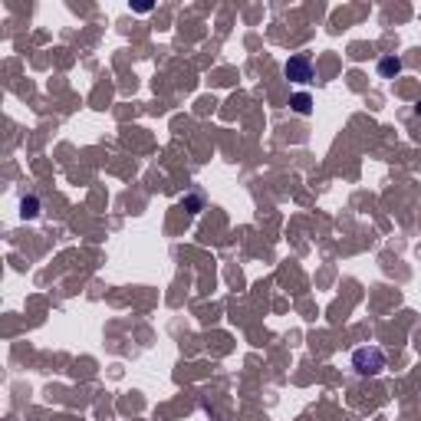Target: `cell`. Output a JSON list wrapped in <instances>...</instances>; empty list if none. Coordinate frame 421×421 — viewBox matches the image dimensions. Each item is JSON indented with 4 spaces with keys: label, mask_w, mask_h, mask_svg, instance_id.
<instances>
[{
    "label": "cell",
    "mask_w": 421,
    "mask_h": 421,
    "mask_svg": "<svg viewBox=\"0 0 421 421\" xmlns=\"http://www.w3.org/2000/svg\"><path fill=\"white\" fill-rule=\"evenodd\" d=\"M352 369L359 375H379L385 369L382 349H375V345H362V349H355V352H352Z\"/></svg>",
    "instance_id": "cell-1"
},
{
    "label": "cell",
    "mask_w": 421,
    "mask_h": 421,
    "mask_svg": "<svg viewBox=\"0 0 421 421\" xmlns=\"http://www.w3.org/2000/svg\"><path fill=\"white\" fill-rule=\"evenodd\" d=\"M283 73H287L290 83H313L316 79V69H313V63H309V57H290Z\"/></svg>",
    "instance_id": "cell-2"
},
{
    "label": "cell",
    "mask_w": 421,
    "mask_h": 421,
    "mask_svg": "<svg viewBox=\"0 0 421 421\" xmlns=\"http://www.w3.org/2000/svg\"><path fill=\"white\" fill-rule=\"evenodd\" d=\"M379 73H382L385 79L398 76V73H402V59H398V57H385L382 63H379Z\"/></svg>",
    "instance_id": "cell-3"
},
{
    "label": "cell",
    "mask_w": 421,
    "mask_h": 421,
    "mask_svg": "<svg viewBox=\"0 0 421 421\" xmlns=\"http://www.w3.org/2000/svg\"><path fill=\"white\" fill-rule=\"evenodd\" d=\"M290 105H293V109H297L300 115H309V112H313V99H309L307 93H300V96H293V99H290Z\"/></svg>",
    "instance_id": "cell-4"
},
{
    "label": "cell",
    "mask_w": 421,
    "mask_h": 421,
    "mask_svg": "<svg viewBox=\"0 0 421 421\" xmlns=\"http://www.w3.org/2000/svg\"><path fill=\"white\" fill-rule=\"evenodd\" d=\"M20 208H23V218H37V214H40V201H37V198H23Z\"/></svg>",
    "instance_id": "cell-5"
}]
</instances>
